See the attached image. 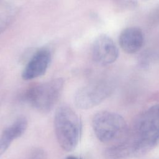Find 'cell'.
<instances>
[{"label": "cell", "mask_w": 159, "mask_h": 159, "mask_svg": "<svg viewBox=\"0 0 159 159\" xmlns=\"http://www.w3.org/2000/svg\"><path fill=\"white\" fill-rule=\"evenodd\" d=\"M54 130L60 147L71 152L77 147L81 136V120L76 112L67 105H61L55 111Z\"/></svg>", "instance_id": "6da1fadb"}, {"label": "cell", "mask_w": 159, "mask_h": 159, "mask_svg": "<svg viewBox=\"0 0 159 159\" xmlns=\"http://www.w3.org/2000/svg\"><path fill=\"white\" fill-rule=\"evenodd\" d=\"M134 156L148 152L159 140V104L152 106L137 120L132 139Z\"/></svg>", "instance_id": "7a4b0ae2"}, {"label": "cell", "mask_w": 159, "mask_h": 159, "mask_svg": "<svg viewBox=\"0 0 159 159\" xmlns=\"http://www.w3.org/2000/svg\"><path fill=\"white\" fill-rule=\"evenodd\" d=\"M64 83L63 78H58L34 86L27 91L25 99L34 109L48 113L60 99Z\"/></svg>", "instance_id": "3957f363"}, {"label": "cell", "mask_w": 159, "mask_h": 159, "mask_svg": "<svg viewBox=\"0 0 159 159\" xmlns=\"http://www.w3.org/2000/svg\"><path fill=\"white\" fill-rule=\"evenodd\" d=\"M92 126L98 139L102 143H109L117 139L124 133L126 124L119 114L102 111L93 116Z\"/></svg>", "instance_id": "277c9868"}, {"label": "cell", "mask_w": 159, "mask_h": 159, "mask_svg": "<svg viewBox=\"0 0 159 159\" xmlns=\"http://www.w3.org/2000/svg\"><path fill=\"white\" fill-rule=\"evenodd\" d=\"M112 93V87L106 81L91 83L76 91L74 102L79 109H91L101 103Z\"/></svg>", "instance_id": "5b68a950"}, {"label": "cell", "mask_w": 159, "mask_h": 159, "mask_svg": "<svg viewBox=\"0 0 159 159\" xmlns=\"http://www.w3.org/2000/svg\"><path fill=\"white\" fill-rule=\"evenodd\" d=\"M118 57V48L109 36L102 34L96 38L92 45V57L96 63L107 65L115 62Z\"/></svg>", "instance_id": "8992f818"}, {"label": "cell", "mask_w": 159, "mask_h": 159, "mask_svg": "<svg viewBox=\"0 0 159 159\" xmlns=\"http://www.w3.org/2000/svg\"><path fill=\"white\" fill-rule=\"evenodd\" d=\"M52 60L51 52L46 48L37 50L28 61L22 73L24 80H31L43 75Z\"/></svg>", "instance_id": "52a82bcc"}, {"label": "cell", "mask_w": 159, "mask_h": 159, "mask_svg": "<svg viewBox=\"0 0 159 159\" xmlns=\"http://www.w3.org/2000/svg\"><path fill=\"white\" fill-rule=\"evenodd\" d=\"M144 35L142 29L137 27H129L124 29L119 36V43L123 51L133 54L143 46Z\"/></svg>", "instance_id": "ba28073f"}, {"label": "cell", "mask_w": 159, "mask_h": 159, "mask_svg": "<svg viewBox=\"0 0 159 159\" xmlns=\"http://www.w3.org/2000/svg\"><path fill=\"white\" fill-rule=\"evenodd\" d=\"M104 155L106 159H124L134 155L133 147L129 139L107 148Z\"/></svg>", "instance_id": "9c48e42d"}, {"label": "cell", "mask_w": 159, "mask_h": 159, "mask_svg": "<svg viewBox=\"0 0 159 159\" xmlns=\"http://www.w3.org/2000/svg\"><path fill=\"white\" fill-rule=\"evenodd\" d=\"M27 124L25 117H19L4 129L1 134L11 142H12L23 135L27 129Z\"/></svg>", "instance_id": "30bf717a"}, {"label": "cell", "mask_w": 159, "mask_h": 159, "mask_svg": "<svg viewBox=\"0 0 159 159\" xmlns=\"http://www.w3.org/2000/svg\"><path fill=\"white\" fill-rule=\"evenodd\" d=\"M16 12L10 11L0 15V34H2L12 23L15 17Z\"/></svg>", "instance_id": "8fae6325"}, {"label": "cell", "mask_w": 159, "mask_h": 159, "mask_svg": "<svg viewBox=\"0 0 159 159\" xmlns=\"http://www.w3.org/2000/svg\"><path fill=\"white\" fill-rule=\"evenodd\" d=\"M28 159H47V155L43 149L36 148L31 151Z\"/></svg>", "instance_id": "7c38bea8"}, {"label": "cell", "mask_w": 159, "mask_h": 159, "mask_svg": "<svg viewBox=\"0 0 159 159\" xmlns=\"http://www.w3.org/2000/svg\"><path fill=\"white\" fill-rule=\"evenodd\" d=\"M11 142L0 135V157L7 150Z\"/></svg>", "instance_id": "4fadbf2b"}, {"label": "cell", "mask_w": 159, "mask_h": 159, "mask_svg": "<svg viewBox=\"0 0 159 159\" xmlns=\"http://www.w3.org/2000/svg\"><path fill=\"white\" fill-rule=\"evenodd\" d=\"M65 159H82V158H78V157H75V156H68Z\"/></svg>", "instance_id": "5bb4252c"}]
</instances>
